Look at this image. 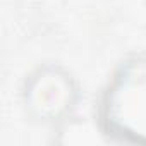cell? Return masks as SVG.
Masks as SVG:
<instances>
[{
	"instance_id": "6da1fadb",
	"label": "cell",
	"mask_w": 146,
	"mask_h": 146,
	"mask_svg": "<svg viewBox=\"0 0 146 146\" xmlns=\"http://www.w3.org/2000/svg\"><path fill=\"white\" fill-rule=\"evenodd\" d=\"M107 115L113 129L146 139V62L131 64L120 72L108 93Z\"/></svg>"
}]
</instances>
